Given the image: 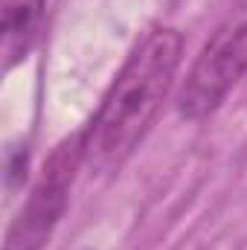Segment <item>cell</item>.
Here are the masks:
<instances>
[{"instance_id": "cell-1", "label": "cell", "mask_w": 247, "mask_h": 250, "mask_svg": "<svg viewBox=\"0 0 247 250\" xmlns=\"http://www.w3.org/2000/svg\"><path fill=\"white\" fill-rule=\"evenodd\" d=\"M181 56L184 38L172 26H160L137 44L84 128V166L90 175H114L125 166L166 102Z\"/></svg>"}, {"instance_id": "cell-2", "label": "cell", "mask_w": 247, "mask_h": 250, "mask_svg": "<svg viewBox=\"0 0 247 250\" xmlns=\"http://www.w3.org/2000/svg\"><path fill=\"white\" fill-rule=\"evenodd\" d=\"M247 73V0H236L186 73L178 114L198 123L209 117Z\"/></svg>"}, {"instance_id": "cell-4", "label": "cell", "mask_w": 247, "mask_h": 250, "mask_svg": "<svg viewBox=\"0 0 247 250\" xmlns=\"http://www.w3.org/2000/svg\"><path fill=\"white\" fill-rule=\"evenodd\" d=\"M47 15V0H3L0 9V32H3V62L12 70L21 59H26L29 47L38 38V29Z\"/></svg>"}, {"instance_id": "cell-3", "label": "cell", "mask_w": 247, "mask_h": 250, "mask_svg": "<svg viewBox=\"0 0 247 250\" xmlns=\"http://www.w3.org/2000/svg\"><path fill=\"white\" fill-rule=\"evenodd\" d=\"M82 166H84V128L76 131L73 137H64L53 148L21 212L12 218L6 230L3 250H44L56 227L62 224L70 189Z\"/></svg>"}]
</instances>
